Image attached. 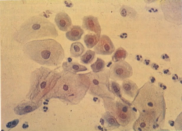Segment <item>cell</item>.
<instances>
[{
	"label": "cell",
	"mask_w": 182,
	"mask_h": 131,
	"mask_svg": "<svg viewBox=\"0 0 182 131\" xmlns=\"http://www.w3.org/2000/svg\"><path fill=\"white\" fill-rule=\"evenodd\" d=\"M110 89L115 96L120 98L122 96L121 89L119 84L115 81L110 82Z\"/></svg>",
	"instance_id": "cell-22"
},
{
	"label": "cell",
	"mask_w": 182,
	"mask_h": 131,
	"mask_svg": "<svg viewBox=\"0 0 182 131\" xmlns=\"http://www.w3.org/2000/svg\"><path fill=\"white\" fill-rule=\"evenodd\" d=\"M23 49L30 59L48 66L60 64L64 57V51L61 45L53 39L32 41L26 43Z\"/></svg>",
	"instance_id": "cell-3"
},
{
	"label": "cell",
	"mask_w": 182,
	"mask_h": 131,
	"mask_svg": "<svg viewBox=\"0 0 182 131\" xmlns=\"http://www.w3.org/2000/svg\"><path fill=\"white\" fill-rule=\"evenodd\" d=\"M62 67L64 70L75 73L87 70L85 66L74 62H64L62 64Z\"/></svg>",
	"instance_id": "cell-15"
},
{
	"label": "cell",
	"mask_w": 182,
	"mask_h": 131,
	"mask_svg": "<svg viewBox=\"0 0 182 131\" xmlns=\"http://www.w3.org/2000/svg\"><path fill=\"white\" fill-rule=\"evenodd\" d=\"M82 27L100 35L101 28L97 18L92 15L85 16L83 18Z\"/></svg>",
	"instance_id": "cell-10"
},
{
	"label": "cell",
	"mask_w": 182,
	"mask_h": 131,
	"mask_svg": "<svg viewBox=\"0 0 182 131\" xmlns=\"http://www.w3.org/2000/svg\"><path fill=\"white\" fill-rule=\"evenodd\" d=\"M64 71L57 81L55 94L57 97L70 105L77 104L89 89V79L85 74Z\"/></svg>",
	"instance_id": "cell-2"
},
{
	"label": "cell",
	"mask_w": 182,
	"mask_h": 131,
	"mask_svg": "<svg viewBox=\"0 0 182 131\" xmlns=\"http://www.w3.org/2000/svg\"><path fill=\"white\" fill-rule=\"evenodd\" d=\"M120 100L103 99L105 107L115 118L119 124L123 127L130 125L136 118V114L129 105Z\"/></svg>",
	"instance_id": "cell-5"
},
{
	"label": "cell",
	"mask_w": 182,
	"mask_h": 131,
	"mask_svg": "<svg viewBox=\"0 0 182 131\" xmlns=\"http://www.w3.org/2000/svg\"><path fill=\"white\" fill-rule=\"evenodd\" d=\"M18 120H15L9 122L6 125L7 127L12 128L15 127L19 123Z\"/></svg>",
	"instance_id": "cell-23"
},
{
	"label": "cell",
	"mask_w": 182,
	"mask_h": 131,
	"mask_svg": "<svg viewBox=\"0 0 182 131\" xmlns=\"http://www.w3.org/2000/svg\"><path fill=\"white\" fill-rule=\"evenodd\" d=\"M105 62L101 59L97 57L96 61L91 64L90 67L93 72L97 73L105 69Z\"/></svg>",
	"instance_id": "cell-21"
},
{
	"label": "cell",
	"mask_w": 182,
	"mask_h": 131,
	"mask_svg": "<svg viewBox=\"0 0 182 131\" xmlns=\"http://www.w3.org/2000/svg\"><path fill=\"white\" fill-rule=\"evenodd\" d=\"M100 35L92 33H89L84 37V42L87 47L91 49L94 47L99 41Z\"/></svg>",
	"instance_id": "cell-18"
},
{
	"label": "cell",
	"mask_w": 182,
	"mask_h": 131,
	"mask_svg": "<svg viewBox=\"0 0 182 131\" xmlns=\"http://www.w3.org/2000/svg\"><path fill=\"white\" fill-rule=\"evenodd\" d=\"M121 88L124 93L131 98L135 97L139 89L134 82L127 79L123 81Z\"/></svg>",
	"instance_id": "cell-12"
},
{
	"label": "cell",
	"mask_w": 182,
	"mask_h": 131,
	"mask_svg": "<svg viewBox=\"0 0 182 131\" xmlns=\"http://www.w3.org/2000/svg\"><path fill=\"white\" fill-rule=\"evenodd\" d=\"M95 54L94 51L90 49L87 50L85 53L80 57L81 62L85 64L91 63L95 58Z\"/></svg>",
	"instance_id": "cell-20"
},
{
	"label": "cell",
	"mask_w": 182,
	"mask_h": 131,
	"mask_svg": "<svg viewBox=\"0 0 182 131\" xmlns=\"http://www.w3.org/2000/svg\"><path fill=\"white\" fill-rule=\"evenodd\" d=\"M164 94L161 88L148 82L138 89L133 103L140 116L162 125L165 112Z\"/></svg>",
	"instance_id": "cell-1"
},
{
	"label": "cell",
	"mask_w": 182,
	"mask_h": 131,
	"mask_svg": "<svg viewBox=\"0 0 182 131\" xmlns=\"http://www.w3.org/2000/svg\"><path fill=\"white\" fill-rule=\"evenodd\" d=\"M36 108L34 103L28 102L19 105L15 108L14 111L16 114L21 115L30 112Z\"/></svg>",
	"instance_id": "cell-16"
},
{
	"label": "cell",
	"mask_w": 182,
	"mask_h": 131,
	"mask_svg": "<svg viewBox=\"0 0 182 131\" xmlns=\"http://www.w3.org/2000/svg\"><path fill=\"white\" fill-rule=\"evenodd\" d=\"M115 49L110 37L104 34L101 36L99 42L94 47V50L97 54L110 55L114 52Z\"/></svg>",
	"instance_id": "cell-8"
},
{
	"label": "cell",
	"mask_w": 182,
	"mask_h": 131,
	"mask_svg": "<svg viewBox=\"0 0 182 131\" xmlns=\"http://www.w3.org/2000/svg\"><path fill=\"white\" fill-rule=\"evenodd\" d=\"M18 33L21 40L25 41L46 37L55 38L58 35L55 25L39 16H33L27 19L21 25Z\"/></svg>",
	"instance_id": "cell-4"
},
{
	"label": "cell",
	"mask_w": 182,
	"mask_h": 131,
	"mask_svg": "<svg viewBox=\"0 0 182 131\" xmlns=\"http://www.w3.org/2000/svg\"><path fill=\"white\" fill-rule=\"evenodd\" d=\"M85 49L83 45L80 42H74L71 44L70 52L71 56L75 58H77L84 53Z\"/></svg>",
	"instance_id": "cell-17"
},
{
	"label": "cell",
	"mask_w": 182,
	"mask_h": 131,
	"mask_svg": "<svg viewBox=\"0 0 182 131\" xmlns=\"http://www.w3.org/2000/svg\"><path fill=\"white\" fill-rule=\"evenodd\" d=\"M134 130L136 131H153L160 125L154 121L140 116L134 124Z\"/></svg>",
	"instance_id": "cell-9"
},
{
	"label": "cell",
	"mask_w": 182,
	"mask_h": 131,
	"mask_svg": "<svg viewBox=\"0 0 182 131\" xmlns=\"http://www.w3.org/2000/svg\"><path fill=\"white\" fill-rule=\"evenodd\" d=\"M47 82H43L40 84V87L42 89H44L46 87Z\"/></svg>",
	"instance_id": "cell-24"
},
{
	"label": "cell",
	"mask_w": 182,
	"mask_h": 131,
	"mask_svg": "<svg viewBox=\"0 0 182 131\" xmlns=\"http://www.w3.org/2000/svg\"><path fill=\"white\" fill-rule=\"evenodd\" d=\"M84 33L83 30L80 26L73 25L66 32L65 35L68 39L74 41L80 39Z\"/></svg>",
	"instance_id": "cell-14"
},
{
	"label": "cell",
	"mask_w": 182,
	"mask_h": 131,
	"mask_svg": "<svg viewBox=\"0 0 182 131\" xmlns=\"http://www.w3.org/2000/svg\"><path fill=\"white\" fill-rule=\"evenodd\" d=\"M109 78L114 81H123L131 77L133 74L131 66L123 60L112 64L108 72Z\"/></svg>",
	"instance_id": "cell-7"
},
{
	"label": "cell",
	"mask_w": 182,
	"mask_h": 131,
	"mask_svg": "<svg viewBox=\"0 0 182 131\" xmlns=\"http://www.w3.org/2000/svg\"><path fill=\"white\" fill-rule=\"evenodd\" d=\"M54 21L59 29L61 30L67 31L72 25L70 17L64 12H60L56 15Z\"/></svg>",
	"instance_id": "cell-11"
},
{
	"label": "cell",
	"mask_w": 182,
	"mask_h": 131,
	"mask_svg": "<svg viewBox=\"0 0 182 131\" xmlns=\"http://www.w3.org/2000/svg\"><path fill=\"white\" fill-rule=\"evenodd\" d=\"M102 120V125L107 130L115 129L120 126V124L115 118L108 111L103 115Z\"/></svg>",
	"instance_id": "cell-13"
},
{
	"label": "cell",
	"mask_w": 182,
	"mask_h": 131,
	"mask_svg": "<svg viewBox=\"0 0 182 131\" xmlns=\"http://www.w3.org/2000/svg\"><path fill=\"white\" fill-rule=\"evenodd\" d=\"M108 72V69H105L99 72L91 71L85 74L90 82L88 93L102 99H115V96L110 88Z\"/></svg>",
	"instance_id": "cell-6"
},
{
	"label": "cell",
	"mask_w": 182,
	"mask_h": 131,
	"mask_svg": "<svg viewBox=\"0 0 182 131\" xmlns=\"http://www.w3.org/2000/svg\"><path fill=\"white\" fill-rule=\"evenodd\" d=\"M128 55V52L124 48L120 47L117 49L113 55L112 60L115 62L124 60Z\"/></svg>",
	"instance_id": "cell-19"
}]
</instances>
